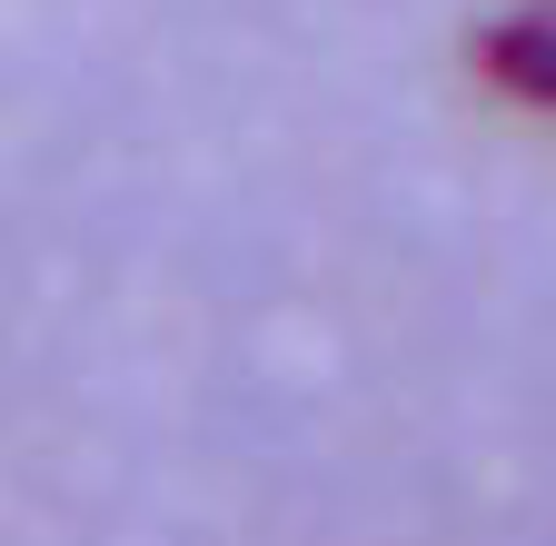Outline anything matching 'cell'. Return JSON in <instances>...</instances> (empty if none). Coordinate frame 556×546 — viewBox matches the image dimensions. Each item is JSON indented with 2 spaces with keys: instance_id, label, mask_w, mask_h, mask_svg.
I'll list each match as a JSON object with an SVG mask.
<instances>
[{
  "instance_id": "6da1fadb",
  "label": "cell",
  "mask_w": 556,
  "mask_h": 546,
  "mask_svg": "<svg viewBox=\"0 0 556 546\" xmlns=\"http://www.w3.org/2000/svg\"><path fill=\"white\" fill-rule=\"evenodd\" d=\"M477 60H486V80H497V90H517L527 110L556 119V0H527V11H507L497 30L477 40Z\"/></svg>"
}]
</instances>
